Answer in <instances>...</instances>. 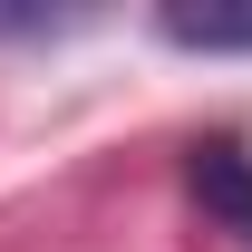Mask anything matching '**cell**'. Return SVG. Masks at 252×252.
<instances>
[{"label":"cell","mask_w":252,"mask_h":252,"mask_svg":"<svg viewBox=\"0 0 252 252\" xmlns=\"http://www.w3.org/2000/svg\"><path fill=\"white\" fill-rule=\"evenodd\" d=\"M165 49H194V59H233L252 49V10H156Z\"/></svg>","instance_id":"2"},{"label":"cell","mask_w":252,"mask_h":252,"mask_svg":"<svg viewBox=\"0 0 252 252\" xmlns=\"http://www.w3.org/2000/svg\"><path fill=\"white\" fill-rule=\"evenodd\" d=\"M78 30V10H20V0H0V49H20V39H59Z\"/></svg>","instance_id":"3"},{"label":"cell","mask_w":252,"mask_h":252,"mask_svg":"<svg viewBox=\"0 0 252 252\" xmlns=\"http://www.w3.org/2000/svg\"><path fill=\"white\" fill-rule=\"evenodd\" d=\"M185 185H194V204H204V223L252 252V156L233 146V136H204V146H194V156H185Z\"/></svg>","instance_id":"1"}]
</instances>
